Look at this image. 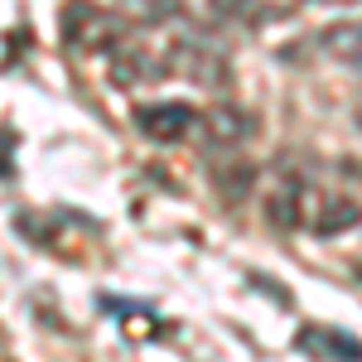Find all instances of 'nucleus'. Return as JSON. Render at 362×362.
Wrapping results in <instances>:
<instances>
[{
  "mask_svg": "<svg viewBox=\"0 0 362 362\" xmlns=\"http://www.w3.org/2000/svg\"><path fill=\"white\" fill-rule=\"evenodd\" d=\"M136 126H140L145 140L174 145V140H184L198 126V112L189 107V102H145V107L136 112Z\"/></svg>",
  "mask_w": 362,
  "mask_h": 362,
  "instance_id": "f03ea898",
  "label": "nucleus"
},
{
  "mask_svg": "<svg viewBox=\"0 0 362 362\" xmlns=\"http://www.w3.org/2000/svg\"><path fill=\"white\" fill-rule=\"evenodd\" d=\"M305 218H309L314 232L334 237V232H353V227L362 223V208L353 203V198H343V194H324L314 208H305Z\"/></svg>",
  "mask_w": 362,
  "mask_h": 362,
  "instance_id": "20e7f679",
  "label": "nucleus"
},
{
  "mask_svg": "<svg viewBox=\"0 0 362 362\" xmlns=\"http://www.w3.org/2000/svg\"><path fill=\"white\" fill-rule=\"evenodd\" d=\"M140 10H145V15H165V10H174V5H179V0H136Z\"/></svg>",
  "mask_w": 362,
  "mask_h": 362,
  "instance_id": "423d86ee",
  "label": "nucleus"
},
{
  "mask_svg": "<svg viewBox=\"0 0 362 362\" xmlns=\"http://www.w3.org/2000/svg\"><path fill=\"white\" fill-rule=\"evenodd\" d=\"M319 44H324V54L334 58V63H343V68L362 73V25H358V20L329 25L324 34H319Z\"/></svg>",
  "mask_w": 362,
  "mask_h": 362,
  "instance_id": "39448f33",
  "label": "nucleus"
},
{
  "mask_svg": "<svg viewBox=\"0 0 362 362\" xmlns=\"http://www.w3.org/2000/svg\"><path fill=\"white\" fill-rule=\"evenodd\" d=\"M324 5H358V0H324Z\"/></svg>",
  "mask_w": 362,
  "mask_h": 362,
  "instance_id": "0eeeda50",
  "label": "nucleus"
},
{
  "mask_svg": "<svg viewBox=\"0 0 362 362\" xmlns=\"http://www.w3.org/2000/svg\"><path fill=\"white\" fill-rule=\"evenodd\" d=\"M174 68L179 73H189L194 83L203 87H227V63L218 49H208L203 39H179L174 44Z\"/></svg>",
  "mask_w": 362,
  "mask_h": 362,
  "instance_id": "7ed1b4c3",
  "label": "nucleus"
},
{
  "mask_svg": "<svg viewBox=\"0 0 362 362\" xmlns=\"http://www.w3.org/2000/svg\"><path fill=\"white\" fill-rule=\"evenodd\" d=\"M121 39H126V25L116 15H107V10H97V5L73 0L63 10V44L68 49H78V54H116Z\"/></svg>",
  "mask_w": 362,
  "mask_h": 362,
  "instance_id": "f257e3e1",
  "label": "nucleus"
}]
</instances>
